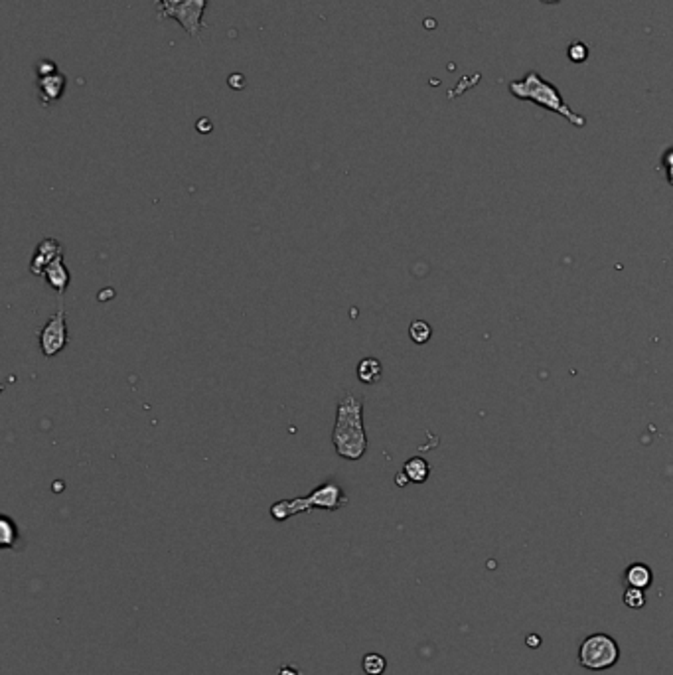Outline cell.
<instances>
[{"mask_svg":"<svg viewBox=\"0 0 673 675\" xmlns=\"http://www.w3.org/2000/svg\"><path fill=\"white\" fill-rule=\"evenodd\" d=\"M63 91H65V76H62L60 71L49 76H38V97L44 107L58 103Z\"/></svg>","mask_w":673,"mask_h":675,"instance_id":"ba28073f","label":"cell"},{"mask_svg":"<svg viewBox=\"0 0 673 675\" xmlns=\"http://www.w3.org/2000/svg\"><path fill=\"white\" fill-rule=\"evenodd\" d=\"M383 376V365L377 358H363L358 363V379L365 385H374Z\"/></svg>","mask_w":673,"mask_h":675,"instance_id":"30bf717a","label":"cell"},{"mask_svg":"<svg viewBox=\"0 0 673 675\" xmlns=\"http://www.w3.org/2000/svg\"><path fill=\"white\" fill-rule=\"evenodd\" d=\"M541 2H545V4H557L559 0H541Z\"/></svg>","mask_w":673,"mask_h":675,"instance_id":"7402d4cb","label":"cell"},{"mask_svg":"<svg viewBox=\"0 0 673 675\" xmlns=\"http://www.w3.org/2000/svg\"><path fill=\"white\" fill-rule=\"evenodd\" d=\"M44 277H46L47 284H49L58 295H63V293L67 290L69 283H71V273H69V268L65 267L63 257L56 259V261L46 268Z\"/></svg>","mask_w":673,"mask_h":675,"instance_id":"9c48e42d","label":"cell"},{"mask_svg":"<svg viewBox=\"0 0 673 675\" xmlns=\"http://www.w3.org/2000/svg\"><path fill=\"white\" fill-rule=\"evenodd\" d=\"M624 604L630 606V608H642L643 604H646V597H643L642 588L630 586L626 593H624Z\"/></svg>","mask_w":673,"mask_h":675,"instance_id":"2e32d148","label":"cell"},{"mask_svg":"<svg viewBox=\"0 0 673 675\" xmlns=\"http://www.w3.org/2000/svg\"><path fill=\"white\" fill-rule=\"evenodd\" d=\"M618 644L612 640L611 636L606 634H593L589 636L579 650V661L582 667L593 670V672H600L612 667L618 661Z\"/></svg>","mask_w":673,"mask_h":675,"instance_id":"5b68a950","label":"cell"},{"mask_svg":"<svg viewBox=\"0 0 673 675\" xmlns=\"http://www.w3.org/2000/svg\"><path fill=\"white\" fill-rule=\"evenodd\" d=\"M60 257H63L62 243H60L58 239H52V237L42 239V241L38 243V247H36L34 255H32L30 271L36 275V277H44L46 268L49 267L56 259H60Z\"/></svg>","mask_w":673,"mask_h":675,"instance_id":"52a82bcc","label":"cell"},{"mask_svg":"<svg viewBox=\"0 0 673 675\" xmlns=\"http://www.w3.org/2000/svg\"><path fill=\"white\" fill-rule=\"evenodd\" d=\"M332 444L336 448V455L352 462L360 460L367 450V437L363 426V399L354 391L344 393L338 401Z\"/></svg>","mask_w":673,"mask_h":675,"instance_id":"6da1fadb","label":"cell"},{"mask_svg":"<svg viewBox=\"0 0 673 675\" xmlns=\"http://www.w3.org/2000/svg\"><path fill=\"white\" fill-rule=\"evenodd\" d=\"M510 91L514 97L517 99H523V101H532L535 105L543 107V109L553 111L557 115L564 117L571 125L575 126H584L586 125V119L577 115L575 111L571 109L567 103L563 101V97L559 93V89L555 85H551L549 81L541 78L537 71H529L527 76L519 81H512L510 83Z\"/></svg>","mask_w":673,"mask_h":675,"instance_id":"7a4b0ae2","label":"cell"},{"mask_svg":"<svg viewBox=\"0 0 673 675\" xmlns=\"http://www.w3.org/2000/svg\"><path fill=\"white\" fill-rule=\"evenodd\" d=\"M160 18H174L182 28L198 36L204 28V12L207 0H157Z\"/></svg>","mask_w":673,"mask_h":675,"instance_id":"277c9868","label":"cell"},{"mask_svg":"<svg viewBox=\"0 0 673 675\" xmlns=\"http://www.w3.org/2000/svg\"><path fill=\"white\" fill-rule=\"evenodd\" d=\"M626 582L630 586H634V588H642L643 591V588H648L652 584V571L646 565H642V563L628 567Z\"/></svg>","mask_w":673,"mask_h":675,"instance_id":"7c38bea8","label":"cell"},{"mask_svg":"<svg viewBox=\"0 0 673 675\" xmlns=\"http://www.w3.org/2000/svg\"><path fill=\"white\" fill-rule=\"evenodd\" d=\"M409 336H411V340H413L415 344H426V342L431 340V336H433V328H431L424 320H417V322L411 324Z\"/></svg>","mask_w":673,"mask_h":675,"instance_id":"5bb4252c","label":"cell"},{"mask_svg":"<svg viewBox=\"0 0 673 675\" xmlns=\"http://www.w3.org/2000/svg\"><path fill=\"white\" fill-rule=\"evenodd\" d=\"M281 675H298V672L293 667H281Z\"/></svg>","mask_w":673,"mask_h":675,"instance_id":"44dd1931","label":"cell"},{"mask_svg":"<svg viewBox=\"0 0 673 675\" xmlns=\"http://www.w3.org/2000/svg\"><path fill=\"white\" fill-rule=\"evenodd\" d=\"M407 482H409V478L405 476V472H399V474H397V484H399V486H405Z\"/></svg>","mask_w":673,"mask_h":675,"instance_id":"ffe728a7","label":"cell"},{"mask_svg":"<svg viewBox=\"0 0 673 675\" xmlns=\"http://www.w3.org/2000/svg\"><path fill=\"white\" fill-rule=\"evenodd\" d=\"M403 472H405V476L409 478V482H415V484H423V482H426L429 474H431V468H429L426 460L419 458V456H415V458H411V460H407V462H405Z\"/></svg>","mask_w":673,"mask_h":675,"instance_id":"8fae6325","label":"cell"},{"mask_svg":"<svg viewBox=\"0 0 673 675\" xmlns=\"http://www.w3.org/2000/svg\"><path fill=\"white\" fill-rule=\"evenodd\" d=\"M69 342L65 310H58L40 330V350L46 358H54Z\"/></svg>","mask_w":673,"mask_h":675,"instance_id":"8992f818","label":"cell"},{"mask_svg":"<svg viewBox=\"0 0 673 675\" xmlns=\"http://www.w3.org/2000/svg\"><path fill=\"white\" fill-rule=\"evenodd\" d=\"M525 642H527V645H529V648H539V644H541L539 636H533V634L532 636H527V640H525Z\"/></svg>","mask_w":673,"mask_h":675,"instance_id":"ac0fdd59","label":"cell"},{"mask_svg":"<svg viewBox=\"0 0 673 675\" xmlns=\"http://www.w3.org/2000/svg\"><path fill=\"white\" fill-rule=\"evenodd\" d=\"M385 665H387V661L379 654H367V656H363V661H361V667L367 675H381L385 672Z\"/></svg>","mask_w":673,"mask_h":675,"instance_id":"4fadbf2b","label":"cell"},{"mask_svg":"<svg viewBox=\"0 0 673 675\" xmlns=\"http://www.w3.org/2000/svg\"><path fill=\"white\" fill-rule=\"evenodd\" d=\"M345 503H347V496L344 494L342 486L336 484V482H326V484L312 490L304 498H293V500H281V502L273 503L271 516L277 521H284V519L298 516V514H308L314 507L336 512V510L344 507Z\"/></svg>","mask_w":673,"mask_h":675,"instance_id":"3957f363","label":"cell"},{"mask_svg":"<svg viewBox=\"0 0 673 675\" xmlns=\"http://www.w3.org/2000/svg\"><path fill=\"white\" fill-rule=\"evenodd\" d=\"M569 58H571V62L575 63L586 62V58H589V47L584 46L582 42H573V44L569 46Z\"/></svg>","mask_w":673,"mask_h":675,"instance_id":"e0dca14e","label":"cell"},{"mask_svg":"<svg viewBox=\"0 0 673 675\" xmlns=\"http://www.w3.org/2000/svg\"><path fill=\"white\" fill-rule=\"evenodd\" d=\"M0 529H2V547H12L18 539V529L8 516H2L0 519Z\"/></svg>","mask_w":673,"mask_h":675,"instance_id":"9a60e30c","label":"cell"},{"mask_svg":"<svg viewBox=\"0 0 673 675\" xmlns=\"http://www.w3.org/2000/svg\"><path fill=\"white\" fill-rule=\"evenodd\" d=\"M665 162H668V166H670V182H673V150L672 152H668Z\"/></svg>","mask_w":673,"mask_h":675,"instance_id":"d6986e66","label":"cell"}]
</instances>
